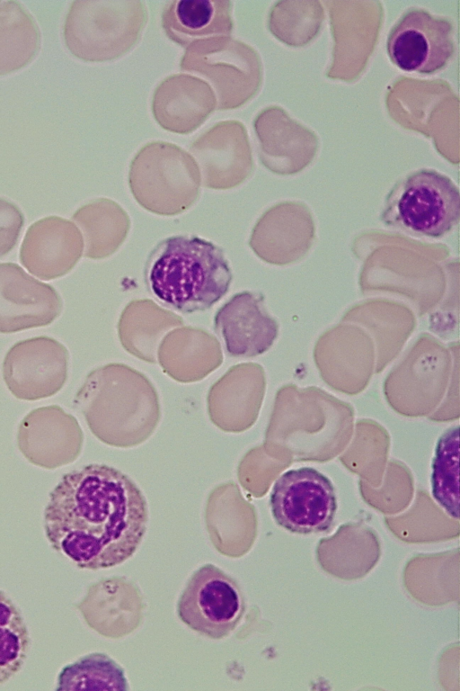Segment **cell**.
<instances>
[{
    "mask_svg": "<svg viewBox=\"0 0 460 691\" xmlns=\"http://www.w3.org/2000/svg\"><path fill=\"white\" fill-rule=\"evenodd\" d=\"M148 523L141 489L127 474L93 463L65 474L44 509L51 547L78 568L119 565L140 546Z\"/></svg>",
    "mask_w": 460,
    "mask_h": 691,
    "instance_id": "obj_1",
    "label": "cell"
},
{
    "mask_svg": "<svg viewBox=\"0 0 460 691\" xmlns=\"http://www.w3.org/2000/svg\"><path fill=\"white\" fill-rule=\"evenodd\" d=\"M232 277L223 250L197 236L164 238L149 255L145 269L152 294L183 313L212 307L227 293Z\"/></svg>",
    "mask_w": 460,
    "mask_h": 691,
    "instance_id": "obj_2",
    "label": "cell"
},
{
    "mask_svg": "<svg viewBox=\"0 0 460 691\" xmlns=\"http://www.w3.org/2000/svg\"><path fill=\"white\" fill-rule=\"evenodd\" d=\"M147 19L143 1L76 0L66 16L65 43L82 60H114L137 43Z\"/></svg>",
    "mask_w": 460,
    "mask_h": 691,
    "instance_id": "obj_3",
    "label": "cell"
},
{
    "mask_svg": "<svg viewBox=\"0 0 460 691\" xmlns=\"http://www.w3.org/2000/svg\"><path fill=\"white\" fill-rule=\"evenodd\" d=\"M382 222L410 235L439 238L459 222L460 193L447 175L430 168L407 173L384 201Z\"/></svg>",
    "mask_w": 460,
    "mask_h": 691,
    "instance_id": "obj_4",
    "label": "cell"
},
{
    "mask_svg": "<svg viewBox=\"0 0 460 691\" xmlns=\"http://www.w3.org/2000/svg\"><path fill=\"white\" fill-rule=\"evenodd\" d=\"M131 193L146 210L171 215L187 210L199 194L200 175L192 157L169 142L152 141L131 161Z\"/></svg>",
    "mask_w": 460,
    "mask_h": 691,
    "instance_id": "obj_5",
    "label": "cell"
},
{
    "mask_svg": "<svg viewBox=\"0 0 460 691\" xmlns=\"http://www.w3.org/2000/svg\"><path fill=\"white\" fill-rule=\"evenodd\" d=\"M181 70L208 78L217 94V109H236L260 88L262 68L256 50L228 36H214L190 43L180 62Z\"/></svg>",
    "mask_w": 460,
    "mask_h": 691,
    "instance_id": "obj_6",
    "label": "cell"
},
{
    "mask_svg": "<svg viewBox=\"0 0 460 691\" xmlns=\"http://www.w3.org/2000/svg\"><path fill=\"white\" fill-rule=\"evenodd\" d=\"M245 610L244 596L237 581L210 563L192 573L177 602L180 620L213 640L230 635Z\"/></svg>",
    "mask_w": 460,
    "mask_h": 691,
    "instance_id": "obj_7",
    "label": "cell"
},
{
    "mask_svg": "<svg viewBox=\"0 0 460 691\" xmlns=\"http://www.w3.org/2000/svg\"><path fill=\"white\" fill-rule=\"evenodd\" d=\"M270 506L273 519L296 534L331 528L337 511L334 487L329 478L311 467L287 471L275 481Z\"/></svg>",
    "mask_w": 460,
    "mask_h": 691,
    "instance_id": "obj_8",
    "label": "cell"
},
{
    "mask_svg": "<svg viewBox=\"0 0 460 691\" xmlns=\"http://www.w3.org/2000/svg\"><path fill=\"white\" fill-rule=\"evenodd\" d=\"M386 52L403 71L435 74L448 65L456 52L453 23L423 8H409L391 28Z\"/></svg>",
    "mask_w": 460,
    "mask_h": 691,
    "instance_id": "obj_9",
    "label": "cell"
},
{
    "mask_svg": "<svg viewBox=\"0 0 460 691\" xmlns=\"http://www.w3.org/2000/svg\"><path fill=\"white\" fill-rule=\"evenodd\" d=\"M68 352L58 340L41 336L14 344L3 363V378L17 399L38 400L51 397L64 386Z\"/></svg>",
    "mask_w": 460,
    "mask_h": 691,
    "instance_id": "obj_10",
    "label": "cell"
},
{
    "mask_svg": "<svg viewBox=\"0 0 460 691\" xmlns=\"http://www.w3.org/2000/svg\"><path fill=\"white\" fill-rule=\"evenodd\" d=\"M53 286L36 280L13 263H0V333L45 327L61 313Z\"/></svg>",
    "mask_w": 460,
    "mask_h": 691,
    "instance_id": "obj_11",
    "label": "cell"
},
{
    "mask_svg": "<svg viewBox=\"0 0 460 691\" xmlns=\"http://www.w3.org/2000/svg\"><path fill=\"white\" fill-rule=\"evenodd\" d=\"M190 150L212 189H230L243 183L252 168L246 129L238 121L217 122L194 140Z\"/></svg>",
    "mask_w": 460,
    "mask_h": 691,
    "instance_id": "obj_12",
    "label": "cell"
},
{
    "mask_svg": "<svg viewBox=\"0 0 460 691\" xmlns=\"http://www.w3.org/2000/svg\"><path fill=\"white\" fill-rule=\"evenodd\" d=\"M215 330L232 357L251 358L266 353L279 335V324L269 313L261 294L242 292L216 313Z\"/></svg>",
    "mask_w": 460,
    "mask_h": 691,
    "instance_id": "obj_13",
    "label": "cell"
},
{
    "mask_svg": "<svg viewBox=\"0 0 460 691\" xmlns=\"http://www.w3.org/2000/svg\"><path fill=\"white\" fill-rule=\"evenodd\" d=\"M83 247L82 235L73 222L49 216L30 226L21 246L20 260L40 279H56L73 269Z\"/></svg>",
    "mask_w": 460,
    "mask_h": 691,
    "instance_id": "obj_14",
    "label": "cell"
},
{
    "mask_svg": "<svg viewBox=\"0 0 460 691\" xmlns=\"http://www.w3.org/2000/svg\"><path fill=\"white\" fill-rule=\"evenodd\" d=\"M216 97L208 84L187 74L172 75L155 89L152 112L165 130L189 134L214 112Z\"/></svg>",
    "mask_w": 460,
    "mask_h": 691,
    "instance_id": "obj_15",
    "label": "cell"
},
{
    "mask_svg": "<svg viewBox=\"0 0 460 691\" xmlns=\"http://www.w3.org/2000/svg\"><path fill=\"white\" fill-rule=\"evenodd\" d=\"M73 417L60 407L38 408L21 421L17 444L22 455L32 464L53 470L73 462L75 456Z\"/></svg>",
    "mask_w": 460,
    "mask_h": 691,
    "instance_id": "obj_16",
    "label": "cell"
},
{
    "mask_svg": "<svg viewBox=\"0 0 460 691\" xmlns=\"http://www.w3.org/2000/svg\"><path fill=\"white\" fill-rule=\"evenodd\" d=\"M166 36L181 47L197 40L233 31L232 2L228 0H175L162 13Z\"/></svg>",
    "mask_w": 460,
    "mask_h": 691,
    "instance_id": "obj_17",
    "label": "cell"
},
{
    "mask_svg": "<svg viewBox=\"0 0 460 691\" xmlns=\"http://www.w3.org/2000/svg\"><path fill=\"white\" fill-rule=\"evenodd\" d=\"M40 48V32L31 14L17 1H0V75L29 64Z\"/></svg>",
    "mask_w": 460,
    "mask_h": 691,
    "instance_id": "obj_18",
    "label": "cell"
},
{
    "mask_svg": "<svg viewBox=\"0 0 460 691\" xmlns=\"http://www.w3.org/2000/svg\"><path fill=\"white\" fill-rule=\"evenodd\" d=\"M123 668L107 654L84 655L59 672L56 690H128Z\"/></svg>",
    "mask_w": 460,
    "mask_h": 691,
    "instance_id": "obj_19",
    "label": "cell"
},
{
    "mask_svg": "<svg viewBox=\"0 0 460 691\" xmlns=\"http://www.w3.org/2000/svg\"><path fill=\"white\" fill-rule=\"evenodd\" d=\"M431 492L437 503L453 518H459V426L439 437L432 462Z\"/></svg>",
    "mask_w": 460,
    "mask_h": 691,
    "instance_id": "obj_20",
    "label": "cell"
},
{
    "mask_svg": "<svg viewBox=\"0 0 460 691\" xmlns=\"http://www.w3.org/2000/svg\"><path fill=\"white\" fill-rule=\"evenodd\" d=\"M72 218L85 239L84 256L98 259L114 250V231L111 230L114 226L112 223L128 217L116 202L102 198L82 206Z\"/></svg>",
    "mask_w": 460,
    "mask_h": 691,
    "instance_id": "obj_21",
    "label": "cell"
},
{
    "mask_svg": "<svg viewBox=\"0 0 460 691\" xmlns=\"http://www.w3.org/2000/svg\"><path fill=\"white\" fill-rule=\"evenodd\" d=\"M30 643V633L20 608L0 589V685L20 671Z\"/></svg>",
    "mask_w": 460,
    "mask_h": 691,
    "instance_id": "obj_22",
    "label": "cell"
},
{
    "mask_svg": "<svg viewBox=\"0 0 460 691\" xmlns=\"http://www.w3.org/2000/svg\"><path fill=\"white\" fill-rule=\"evenodd\" d=\"M24 217L13 202L0 198V257L8 254L17 244Z\"/></svg>",
    "mask_w": 460,
    "mask_h": 691,
    "instance_id": "obj_23",
    "label": "cell"
}]
</instances>
